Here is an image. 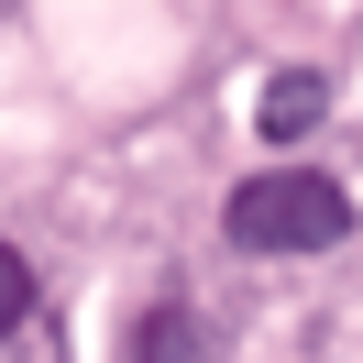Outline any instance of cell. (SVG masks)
<instances>
[{"label":"cell","mask_w":363,"mask_h":363,"mask_svg":"<svg viewBox=\"0 0 363 363\" xmlns=\"http://www.w3.org/2000/svg\"><path fill=\"white\" fill-rule=\"evenodd\" d=\"M220 231H231L242 253H330L341 231H352V187L319 177V165H264V177L231 187Z\"/></svg>","instance_id":"1"},{"label":"cell","mask_w":363,"mask_h":363,"mask_svg":"<svg viewBox=\"0 0 363 363\" xmlns=\"http://www.w3.org/2000/svg\"><path fill=\"white\" fill-rule=\"evenodd\" d=\"M319 111H330V77H319V67H286V77H264V99H253L264 143H308V133H319Z\"/></svg>","instance_id":"2"},{"label":"cell","mask_w":363,"mask_h":363,"mask_svg":"<svg viewBox=\"0 0 363 363\" xmlns=\"http://www.w3.org/2000/svg\"><path fill=\"white\" fill-rule=\"evenodd\" d=\"M133 363H209V330H199V308H187V297L143 308V319H133Z\"/></svg>","instance_id":"3"},{"label":"cell","mask_w":363,"mask_h":363,"mask_svg":"<svg viewBox=\"0 0 363 363\" xmlns=\"http://www.w3.org/2000/svg\"><path fill=\"white\" fill-rule=\"evenodd\" d=\"M23 319H33V264H23L11 242H0V341L23 330Z\"/></svg>","instance_id":"4"},{"label":"cell","mask_w":363,"mask_h":363,"mask_svg":"<svg viewBox=\"0 0 363 363\" xmlns=\"http://www.w3.org/2000/svg\"><path fill=\"white\" fill-rule=\"evenodd\" d=\"M0 11H11V0H0Z\"/></svg>","instance_id":"5"}]
</instances>
